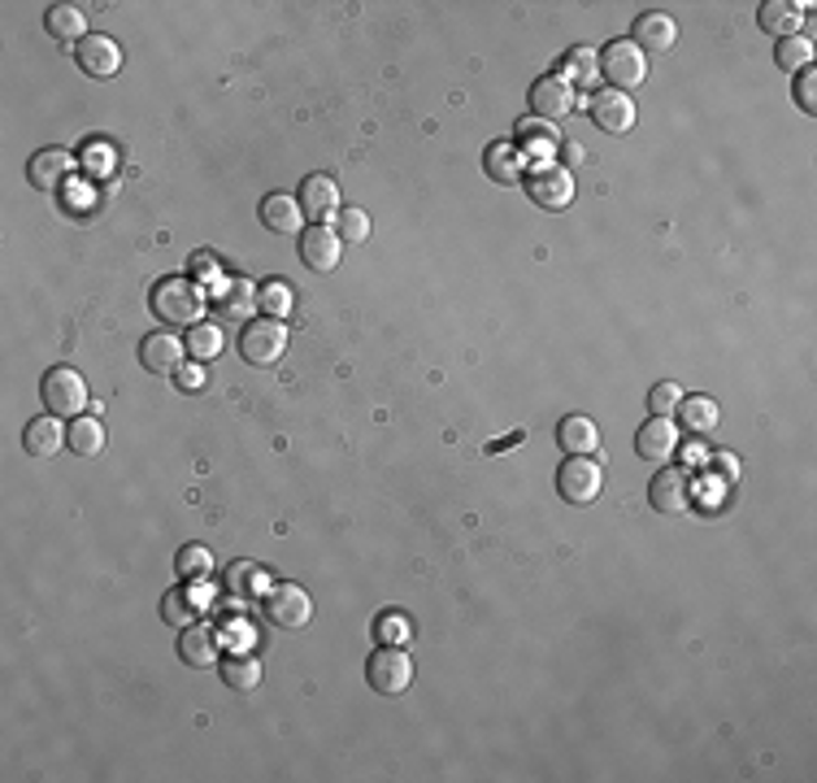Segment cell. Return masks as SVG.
<instances>
[{
    "label": "cell",
    "mask_w": 817,
    "mask_h": 783,
    "mask_svg": "<svg viewBox=\"0 0 817 783\" xmlns=\"http://www.w3.org/2000/svg\"><path fill=\"white\" fill-rule=\"evenodd\" d=\"M675 414H679V427H687L691 435H709L722 423V410H718L713 396H682V405Z\"/></svg>",
    "instance_id": "cell-29"
},
{
    "label": "cell",
    "mask_w": 817,
    "mask_h": 783,
    "mask_svg": "<svg viewBox=\"0 0 817 783\" xmlns=\"http://www.w3.org/2000/svg\"><path fill=\"white\" fill-rule=\"evenodd\" d=\"M635 44L648 53H670L675 44H679V27H675V18L670 13H639L635 18Z\"/></svg>",
    "instance_id": "cell-23"
},
{
    "label": "cell",
    "mask_w": 817,
    "mask_h": 783,
    "mask_svg": "<svg viewBox=\"0 0 817 783\" xmlns=\"http://www.w3.org/2000/svg\"><path fill=\"white\" fill-rule=\"evenodd\" d=\"M596 62H601V78H609L613 92H626V96H630V87H639L648 78V53L635 40H613Z\"/></svg>",
    "instance_id": "cell-2"
},
{
    "label": "cell",
    "mask_w": 817,
    "mask_h": 783,
    "mask_svg": "<svg viewBox=\"0 0 817 783\" xmlns=\"http://www.w3.org/2000/svg\"><path fill=\"white\" fill-rule=\"evenodd\" d=\"M814 57H817V49L805 40V35H792V40H783L778 49H774V62H778V71H787V74H800V71H809L814 66Z\"/></svg>",
    "instance_id": "cell-31"
},
{
    "label": "cell",
    "mask_w": 817,
    "mask_h": 783,
    "mask_svg": "<svg viewBox=\"0 0 817 783\" xmlns=\"http://www.w3.org/2000/svg\"><path fill=\"white\" fill-rule=\"evenodd\" d=\"M183 353H188V345H183L179 336H170V331H148V336L139 340V361H144V370H152V374H179Z\"/></svg>",
    "instance_id": "cell-14"
},
{
    "label": "cell",
    "mask_w": 817,
    "mask_h": 783,
    "mask_svg": "<svg viewBox=\"0 0 817 783\" xmlns=\"http://www.w3.org/2000/svg\"><path fill=\"white\" fill-rule=\"evenodd\" d=\"M605 488V470L592 457H565L556 470V493L565 505H592Z\"/></svg>",
    "instance_id": "cell-7"
},
{
    "label": "cell",
    "mask_w": 817,
    "mask_h": 783,
    "mask_svg": "<svg viewBox=\"0 0 817 783\" xmlns=\"http://www.w3.org/2000/svg\"><path fill=\"white\" fill-rule=\"evenodd\" d=\"M66 444H70V453H74V457L92 462V457H100V453H105V427H100L96 419H70Z\"/></svg>",
    "instance_id": "cell-30"
},
{
    "label": "cell",
    "mask_w": 817,
    "mask_h": 783,
    "mask_svg": "<svg viewBox=\"0 0 817 783\" xmlns=\"http://www.w3.org/2000/svg\"><path fill=\"white\" fill-rule=\"evenodd\" d=\"M262 222L270 226L274 235H296V231L305 226V210H300V201H296V197H287V192H270V197L262 201Z\"/></svg>",
    "instance_id": "cell-27"
},
{
    "label": "cell",
    "mask_w": 817,
    "mask_h": 783,
    "mask_svg": "<svg viewBox=\"0 0 817 783\" xmlns=\"http://www.w3.org/2000/svg\"><path fill=\"white\" fill-rule=\"evenodd\" d=\"M365 679H370V688H374V692H383V697H401V692H408V684H413V662H408L405 648L383 644V648H374V653H370V662H365Z\"/></svg>",
    "instance_id": "cell-6"
},
{
    "label": "cell",
    "mask_w": 817,
    "mask_h": 783,
    "mask_svg": "<svg viewBox=\"0 0 817 783\" xmlns=\"http://www.w3.org/2000/svg\"><path fill=\"white\" fill-rule=\"evenodd\" d=\"M718 462H722V466H726V475H731V479H735V475H740V466H735V453H718Z\"/></svg>",
    "instance_id": "cell-43"
},
{
    "label": "cell",
    "mask_w": 817,
    "mask_h": 783,
    "mask_svg": "<svg viewBox=\"0 0 817 783\" xmlns=\"http://www.w3.org/2000/svg\"><path fill=\"white\" fill-rule=\"evenodd\" d=\"M226 588L231 592H244V596H253V592H270V583H266V574H262V567H253V562H240V567L226 574Z\"/></svg>",
    "instance_id": "cell-36"
},
{
    "label": "cell",
    "mask_w": 817,
    "mask_h": 783,
    "mask_svg": "<svg viewBox=\"0 0 817 783\" xmlns=\"http://www.w3.org/2000/svg\"><path fill=\"white\" fill-rule=\"evenodd\" d=\"M74 62H78V71L92 74V78H114L123 71V44L109 40V35H87L74 49Z\"/></svg>",
    "instance_id": "cell-9"
},
{
    "label": "cell",
    "mask_w": 817,
    "mask_h": 783,
    "mask_svg": "<svg viewBox=\"0 0 817 783\" xmlns=\"http://www.w3.org/2000/svg\"><path fill=\"white\" fill-rule=\"evenodd\" d=\"M22 448H26L31 462H53V457H62V448H70L66 431H62V419H57V414L31 419L26 431H22Z\"/></svg>",
    "instance_id": "cell-10"
},
{
    "label": "cell",
    "mask_w": 817,
    "mask_h": 783,
    "mask_svg": "<svg viewBox=\"0 0 817 783\" xmlns=\"http://www.w3.org/2000/svg\"><path fill=\"white\" fill-rule=\"evenodd\" d=\"M70 174H74V157H70L66 148H40V152L26 161V179H31L40 192L62 188Z\"/></svg>",
    "instance_id": "cell-16"
},
{
    "label": "cell",
    "mask_w": 817,
    "mask_h": 783,
    "mask_svg": "<svg viewBox=\"0 0 817 783\" xmlns=\"http://www.w3.org/2000/svg\"><path fill=\"white\" fill-rule=\"evenodd\" d=\"M527 197L540 205V210H565L570 201H574V179H570V170L565 166H552V161H544V166H535L531 174H527Z\"/></svg>",
    "instance_id": "cell-8"
},
{
    "label": "cell",
    "mask_w": 817,
    "mask_h": 783,
    "mask_svg": "<svg viewBox=\"0 0 817 783\" xmlns=\"http://www.w3.org/2000/svg\"><path fill=\"white\" fill-rule=\"evenodd\" d=\"M262 610L270 618V627L278 632H300L309 618H314V601L300 583H274L270 592L262 596Z\"/></svg>",
    "instance_id": "cell-5"
},
{
    "label": "cell",
    "mask_w": 817,
    "mask_h": 783,
    "mask_svg": "<svg viewBox=\"0 0 817 783\" xmlns=\"http://www.w3.org/2000/svg\"><path fill=\"white\" fill-rule=\"evenodd\" d=\"M805 9H809V4H792V0H765V4L756 9V22H761V31L778 35V40H792V35H800Z\"/></svg>",
    "instance_id": "cell-22"
},
{
    "label": "cell",
    "mask_w": 817,
    "mask_h": 783,
    "mask_svg": "<svg viewBox=\"0 0 817 783\" xmlns=\"http://www.w3.org/2000/svg\"><path fill=\"white\" fill-rule=\"evenodd\" d=\"M44 27H49V35H53V40L74 44V49L87 40V18H83V9H78V4H53V9L44 13Z\"/></svg>",
    "instance_id": "cell-28"
},
{
    "label": "cell",
    "mask_w": 817,
    "mask_h": 783,
    "mask_svg": "<svg viewBox=\"0 0 817 783\" xmlns=\"http://www.w3.org/2000/svg\"><path fill=\"white\" fill-rule=\"evenodd\" d=\"M213 605V596L209 592H201V588H174V592H166V601H161V618L170 623V627H192V623H201V614Z\"/></svg>",
    "instance_id": "cell-17"
},
{
    "label": "cell",
    "mask_w": 817,
    "mask_h": 783,
    "mask_svg": "<svg viewBox=\"0 0 817 783\" xmlns=\"http://www.w3.org/2000/svg\"><path fill=\"white\" fill-rule=\"evenodd\" d=\"M408 632H413V627H408L405 618H396V614H383V618H379V641L383 644H396V648H401V644L408 641Z\"/></svg>",
    "instance_id": "cell-41"
},
{
    "label": "cell",
    "mask_w": 817,
    "mask_h": 783,
    "mask_svg": "<svg viewBox=\"0 0 817 783\" xmlns=\"http://www.w3.org/2000/svg\"><path fill=\"white\" fill-rule=\"evenodd\" d=\"M482 170H487V179H491V183L513 188V183L522 179V152H518V144L513 140L487 144V152H482Z\"/></svg>",
    "instance_id": "cell-24"
},
{
    "label": "cell",
    "mask_w": 817,
    "mask_h": 783,
    "mask_svg": "<svg viewBox=\"0 0 817 783\" xmlns=\"http://www.w3.org/2000/svg\"><path fill=\"white\" fill-rule=\"evenodd\" d=\"M188 353L197 357V361H213V357L222 353V331H217V322H197V327H188Z\"/></svg>",
    "instance_id": "cell-34"
},
{
    "label": "cell",
    "mask_w": 817,
    "mask_h": 783,
    "mask_svg": "<svg viewBox=\"0 0 817 783\" xmlns=\"http://www.w3.org/2000/svg\"><path fill=\"white\" fill-rule=\"evenodd\" d=\"M222 679H226V688H235V692H253L257 684H262V666H257V657H226L222 662Z\"/></svg>",
    "instance_id": "cell-32"
},
{
    "label": "cell",
    "mask_w": 817,
    "mask_h": 783,
    "mask_svg": "<svg viewBox=\"0 0 817 783\" xmlns=\"http://www.w3.org/2000/svg\"><path fill=\"white\" fill-rule=\"evenodd\" d=\"M257 305L266 309V318H283L291 309V292H287L283 279H270V284L257 287Z\"/></svg>",
    "instance_id": "cell-38"
},
{
    "label": "cell",
    "mask_w": 817,
    "mask_h": 783,
    "mask_svg": "<svg viewBox=\"0 0 817 783\" xmlns=\"http://www.w3.org/2000/svg\"><path fill=\"white\" fill-rule=\"evenodd\" d=\"M283 353H287V327H283V318H253V322H244V331H240V357L248 366L270 370V366H278Z\"/></svg>",
    "instance_id": "cell-3"
},
{
    "label": "cell",
    "mask_w": 817,
    "mask_h": 783,
    "mask_svg": "<svg viewBox=\"0 0 817 783\" xmlns=\"http://www.w3.org/2000/svg\"><path fill=\"white\" fill-rule=\"evenodd\" d=\"M648 497H652V509H661V514H687L691 509V484H687L682 470L666 466V470H657Z\"/></svg>",
    "instance_id": "cell-19"
},
{
    "label": "cell",
    "mask_w": 817,
    "mask_h": 783,
    "mask_svg": "<svg viewBox=\"0 0 817 783\" xmlns=\"http://www.w3.org/2000/svg\"><path fill=\"white\" fill-rule=\"evenodd\" d=\"M300 257H305V266L309 271H318V275H331L336 266H340V231H331L327 222H318V226H309L305 235H300Z\"/></svg>",
    "instance_id": "cell-13"
},
{
    "label": "cell",
    "mask_w": 817,
    "mask_h": 783,
    "mask_svg": "<svg viewBox=\"0 0 817 783\" xmlns=\"http://www.w3.org/2000/svg\"><path fill=\"white\" fill-rule=\"evenodd\" d=\"M179 657H183V666H192V670L217 666V632H209L201 623L183 627V636H179Z\"/></svg>",
    "instance_id": "cell-25"
},
{
    "label": "cell",
    "mask_w": 817,
    "mask_h": 783,
    "mask_svg": "<svg viewBox=\"0 0 817 783\" xmlns=\"http://www.w3.org/2000/svg\"><path fill=\"white\" fill-rule=\"evenodd\" d=\"M682 405V388L679 383H657L648 392V419H670Z\"/></svg>",
    "instance_id": "cell-37"
},
{
    "label": "cell",
    "mask_w": 817,
    "mask_h": 783,
    "mask_svg": "<svg viewBox=\"0 0 817 783\" xmlns=\"http://www.w3.org/2000/svg\"><path fill=\"white\" fill-rule=\"evenodd\" d=\"M300 210H305V218H318V222L336 218L340 214V183L331 174H309L300 188Z\"/></svg>",
    "instance_id": "cell-20"
},
{
    "label": "cell",
    "mask_w": 817,
    "mask_h": 783,
    "mask_svg": "<svg viewBox=\"0 0 817 783\" xmlns=\"http://www.w3.org/2000/svg\"><path fill=\"white\" fill-rule=\"evenodd\" d=\"M253 309H257V287L248 279H231V284L217 287V296H213V314L222 322H253Z\"/></svg>",
    "instance_id": "cell-18"
},
{
    "label": "cell",
    "mask_w": 817,
    "mask_h": 783,
    "mask_svg": "<svg viewBox=\"0 0 817 783\" xmlns=\"http://www.w3.org/2000/svg\"><path fill=\"white\" fill-rule=\"evenodd\" d=\"M635 453L644 457V462H670L675 453H679V427L670 423V419H648L644 427H639V435H635Z\"/></svg>",
    "instance_id": "cell-15"
},
{
    "label": "cell",
    "mask_w": 817,
    "mask_h": 783,
    "mask_svg": "<svg viewBox=\"0 0 817 783\" xmlns=\"http://www.w3.org/2000/svg\"><path fill=\"white\" fill-rule=\"evenodd\" d=\"M570 87L574 83H583V87H596V78H601V62L587 53V49H574L570 57H565V74H561Z\"/></svg>",
    "instance_id": "cell-35"
},
{
    "label": "cell",
    "mask_w": 817,
    "mask_h": 783,
    "mask_svg": "<svg viewBox=\"0 0 817 783\" xmlns=\"http://www.w3.org/2000/svg\"><path fill=\"white\" fill-rule=\"evenodd\" d=\"M556 148H561V136L552 131V123H544V118L518 123V152H522V157H535V161L544 166V161H552Z\"/></svg>",
    "instance_id": "cell-26"
},
{
    "label": "cell",
    "mask_w": 817,
    "mask_h": 783,
    "mask_svg": "<svg viewBox=\"0 0 817 783\" xmlns=\"http://www.w3.org/2000/svg\"><path fill=\"white\" fill-rule=\"evenodd\" d=\"M174 570L188 579V583H204L213 574V553L204 544H183L179 558H174Z\"/></svg>",
    "instance_id": "cell-33"
},
{
    "label": "cell",
    "mask_w": 817,
    "mask_h": 783,
    "mask_svg": "<svg viewBox=\"0 0 817 783\" xmlns=\"http://www.w3.org/2000/svg\"><path fill=\"white\" fill-rule=\"evenodd\" d=\"M574 109V87L561 78V74H544L531 83V114L544 118V123H556Z\"/></svg>",
    "instance_id": "cell-11"
},
{
    "label": "cell",
    "mask_w": 817,
    "mask_h": 783,
    "mask_svg": "<svg viewBox=\"0 0 817 783\" xmlns=\"http://www.w3.org/2000/svg\"><path fill=\"white\" fill-rule=\"evenodd\" d=\"M635 100L626 96V92H613V87H605V92H596L592 96V123L601 127V131H609V136H626L630 127H635Z\"/></svg>",
    "instance_id": "cell-12"
},
{
    "label": "cell",
    "mask_w": 817,
    "mask_h": 783,
    "mask_svg": "<svg viewBox=\"0 0 817 783\" xmlns=\"http://www.w3.org/2000/svg\"><path fill=\"white\" fill-rule=\"evenodd\" d=\"M340 240H348V244H365L370 240V214L365 210H340Z\"/></svg>",
    "instance_id": "cell-39"
},
{
    "label": "cell",
    "mask_w": 817,
    "mask_h": 783,
    "mask_svg": "<svg viewBox=\"0 0 817 783\" xmlns=\"http://www.w3.org/2000/svg\"><path fill=\"white\" fill-rule=\"evenodd\" d=\"M796 105H800V114H809V118L817 114V71L814 66L796 74Z\"/></svg>",
    "instance_id": "cell-40"
},
{
    "label": "cell",
    "mask_w": 817,
    "mask_h": 783,
    "mask_svg": "<svg viewBox=\"0 0 817 783\" xmlns=\"http://www.w3.org/2000/svg\"><path fill=\"white\" fill-rule=\"evenodd\" d=\"M40 396H44V410L57 419H78L87 410V383L74 366H53L40 383Z\"/></svg>",
    "instance_id": "cell-4"
},
{
    "label": "cell",
    "mask_w": 817,
    "mask_h": 783,
    "mask_svg": "<svg viewBox=\"0 0 817 783\" xmlns=\"http://www.w3.org/2000/svg\"><path fill=\"white\" fill-rule=\"evenodd\" d=\"M174 383H179L183 392H201V388H204V361H192V366H179Z\"/></svg>",
    "instance_id": "cell-42"
},
{
    "label": "cell",
    "mask_w": 817,
    "mask_h": 783,
    "mask_svg": "<svg viewBox=\"0 0 817 783\" xmlns=\"http://www.w3.org/2000/svg\"><path fill=\"white\" fill-rule=\"evenodd\" d=\"M556 444H561L565 457H592L601 448V431H596V423L587 414H570L556 427Z\"/></svg>",
    "instance_id": "cell-21"
},
{
    "label": "cell",
    "mask_w": 817,
    "mask_h": 783,
    "mask_svg": "<svg viewBox=\"0 0 817 783\" xmlns=\"http://www.w3.org/2000/svg\"><path fill=\"white\" fill-rule=\"evenodd\" d=\"M152 314L166 322V327H197L204 322V305H209V292L192 279H161L148 296Z\"/></svg>",
    "instance_id": "cell-1"
}]
</instances>
